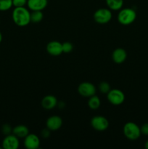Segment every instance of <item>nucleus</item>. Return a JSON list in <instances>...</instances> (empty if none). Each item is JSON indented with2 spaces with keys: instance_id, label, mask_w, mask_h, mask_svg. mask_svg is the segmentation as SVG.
Segmentation results:
<instances>
[{
  "instance_id": "obj_1",
  "label": "nucleus",
  "mask_w": 148,
  "mask_h": 149,
  "mask_svg": "<svg viewBox=\"0 0 148 149\" xmlns=\"http://www.w3.org/2000/svg\"><path fill=\"white\" fill-rule=\"evenodd\" d=\"M12 19L16 26L25 27L30 23V13L26 7H15L12 13Z\"/></svg>"
},
{
  "instance_id": "obj_2",
  "label": "nucleus",
  "mask_w": 148,
  "mask_h": 149,
  "mask_svg": "<svg viewBox=\"0 0 148 149\" xmlns=\"http://www.w3.org/2000/svg\"><path fill=\"white\" fill-rule=\"evenodd\" d=\"M136 18V13L132 8H122L119 10L117 20L123 26L132 24Z\"/></svg>"
},
{
  "instance_id": "obj_3",
  "label": "nucleus",
  "mask_w": 148,
  "mask_h": 149,
  "mask_svg": "<svg viewBox=\"0 0 148 149\" xmlns=\"http://www.w3.org/2000/svg\"><path fill=\"white\" fill-rule=\"evenodd\" d=\"M123 132L124 136L129 141H136L140 138V127L136 123L132 122H126L123 128Z\"/></svg>"
},
{
  "instance_id": "obj_4",
  "label": "nucleus",
  "mask_w": 148,
  "mask_h": 149,
  "mask_svg": "<svg viewBox=\"0 0 148 149\" xmlns=\"http://www.w3.org/2000/svg\"><path fill=\"white\" fill-rule=\"evenodd\" d=\"M94 21L99 24H107L111 20L113 17L111 10L109 8H100L94 13Z\"/></svg>"
},
{
  "instance_id": "obj_5",
  "label": "nucleus",
  "mask_w": 148,
  "mask_h": 149,
  "mask_svg": "<svg viewBox=\"0 0 148 149\" xmlns=\"http://www.w3.org/2000/svg\"><path fill=\"white\" fill-rule=\"evenodd\" d=\"M107 99L110 104L113 106H120L125 101V94L119 89H111L107 94Z\"/></svg>"
},
{
  "instance_id": "obj_6",
  "label": "nucleus",
  "mask_w": 148,
  "mask_h": 149,
  "mask_svg": "<svg viewBox=\"0 0 148 149\" xmlns=\"http://www.w3.org/2000/svg\"><path fill=\"white\" fill-rule=\"evenodd\" d=\"M91 127L98 132H104L109 127V121L106 117L100 115L94 116L90 121Z\"/></svg>"
},
{
  "instance_id": "obj_7",
  "label": "nucleus",
  "mask_w": 148,
  "mask_h": 149,
  "mask_svg": "<svg viewBox=\"0 0 148 149\" xmlns=\"http://www.w3.org/2000/svg\"><path fill=\"white\" fill-rule=\"evenodd\" d=\"M78 93L80 95L84 97H90L96 95L97 88L94 84L89 81H84L78 86Z\"/></svg>"
},
{
  "instance_id": "obj_8",
  "label": "nucleus",
  "mask_w": 148,
  "mask_h": 149,
  "mask_svg": "<svg viewBox=\"0 0 148 149\" xmlns=\"http://www.w3.org/2000/svg\"><path fill=\"white\" fill-rule=\"evenodd\" d=\"M20 146V140L14 134L5 135L1 142V147L4 149H17Z\"/></svg>"
},
{
  "instance_id": "obj_9",
  "label": "nucleus",
  "mask_w": 148,
  "mask_h": 149,
  "mask_svg": "<svg viewBox=\"0 0 148 149\" xmlns=\"http://www.w3.org/2000/svg\"><path fill=\"white\" fill-rule=\"evenodd\" d=\"M41 141L37 135L33 133H29L24 138L23 145L27 149H38L40 147Z\"/></svg>"
},
{
  "instance_id": "obj_10",
  "label": "nucleus",
  "mask_w": 148,
  "mask_h": 149,
  "mask_svg": "<svg viewBox=\"0 0 148 149\" xmlns=\"http://www.w3.org/2000/svg\"><path fill=\"white\" fill-rule=\"evenodd\" d=\"M63 124L62 119L59 116L54 115L51 116L46 119V126L51 131H57L60 129Z\"/></svg>"
},
{
  "instance_id": "obj_11",
  "label": "nucleus",
  "mask_w": 148,
  "mask_h": 149,
  "mask_svg": "<svg viewBox=\"0 0 148 149\" xmlns=\"http://www.w3.org/2000/svg\"><path fill=\"white\" fill-rule=\"evenodd\" d=\"M46 52L52 56H59L62 52V45L58 41H51L46 45Z\"/></svg>"
},
{
  "instance_id": "obj_12",
  "label": "nucleus",
  "mask_w": 148,
  "mask_h": 149,
  "mask_svg": "<svg viewBox=\"0 0 148 149\" xmlns=\"http://www.w3.org/2000/svg\"><path fill=\"white\" fill-rule=\"evenodd\" d=\"M58 100L55 95H48L44 96L41 100L42 108L45 110L50 111L55 109L57 106Z\"/></svg>"
},
{
  "instance_id": "obj_13",
  "label": "nucleus",
  "mask_w": 148,
  "mask_h": 149,
  "mask_svg": "<svg viewBox=\"0 0 148 149\" xmlns=\"http://www.w3.org/2000/svg\"><path fill=\"white\" fill-rule=\"evenodd\" d=\"M48 4V0H28L27 6L31 11H43Z\"/></svg>"
},
{
  "instance_id": "obj_14",
  "label": "nucleus",
  "mask_w": 148,
  "mask_h": 149,
  "mask_svg": "<svg viewBox=\"0 0 148 149\" xmlns=\"http://www.w3.org/2000/svg\"><path fill=\"white\" fill-rule=\"evenodd\" d=\"M112 59L115 63H123L127 59V52L123 48H116L112 53Z\"/></svg>"
},
{
  "instance_id": "obj_15",
  "label": "nucleus",
  "mask_w": 148,
  "mask_h": 149,
  "mask_svg": "<svg viewBox=\"0 0 148 149\" xmlns=\"http://www.w3.org/2000/svg\"><path fill=\"white\" fill-rule=\"evenodd\" d=\"M12 134H14L17 138L24 139L29 134V129L27 126L24 125H18L12 128Z\"/></svg>"
},
{
  "instance_id": "obj_16",
  "label": "nucleus",
  "mask_w": 148,
  "mask_h": 149,
  "mask_svg": "<svg viewBox=\"0 0 148 149\" xmlns=\"http://www.w3.org/2000/svg\"><path fill=\"white\" fill-rule=\"evenodd\" d=\"M107 8L113 11H119L123 8V0H105Z\"/></svg>"
},
{
  "instance_id": "obj_17",
  "label": "nucleus",
  "mask_w": 148,
  "mask_h": 149,
  "mask_svg": "<svg viewBox=\"0 0 148 149\" xmlns=\"http://www.w3.org/2000/svg\"><path fill=\"white\" fill-rule=\"evenodd\" d=\"M101 106V100L96 95L89 97L88 106L91 110H97Z\"/></svg>"
},
{
  "instance_id": "obj_18",
  "label": "nucleus",
  "mask_w": 148,
  "mask_h": 149,
  "mask_svg": "<svg viewBox=\"0 0 148 149\" xmlns=\"http://www.w3.org/2000/svg\"><path fill=\"white\" fill-rule=\"evenodd\" d=\"M44 18V14L42 11H32L30 13V23H39Z\"/></svg>"
},
{
  "instance_id": "obj_19",
  "label": "nucleus",
  "mask_w": 148,
  "mask_h": 149,
  "mask_svg": "<svg viewBox=\"0 0 148 149\" xmlns=\"http://www.w3.org/2000/svg\"><path fill=\"white\" fill-rule=\"evenodd\" d=\"M12 7V0H0V12L8 11Z\"/></svg>"
},
{
  "instance_id": "obj_20",
  "label": "nucleus",
  "mask_w": 148,
  "mask_h": 149,
  "mask_svg": "<svg viewBox=\"0 0 148 149\" xmlns=\"http://www.w3.org/2000/svg\"><path fill=\"white\" fill-rule=\"evenodd\" d=\"M98 90L102 94H106L109 93L111 88H110V85L108 82L107 81H101L98 85Z\"/></svg>"
},
{
  "instance_id": "obj_21",
  "label": "nucleus",
  "mask_w": 148,
  "mask_h": 149,
  "mask_svg": "<svg viewBox=\"0 0 148 149\" xmlns=\"http://www.w3.org/2000/svg\"><path fill=\"white\" fill-rule=\"evenodd\" d=\"M62 45V52L63 53H71L73 50V45L70 42H65Z\"/></svg>"
},
{
  "instance_id": "obj_22",
  "label": "nucleus",
  "mask_w": 148,
  "mask_h": 149,
  "mask_svg": "<svg viewBox=\"0 0 148 149\" xmlns=\"http://www.w3.org/2000/svg\"><path fill=\"white\" fill-rule=\"evenodd\" d=\"M1 132L4 135H10V134L12 133V127L10 124H4L1 127Z\"/></svg>"
},
{
  "instance_id": "obj_23",
  "label": "nucleus",
  "mask_w": 148,
  "mask_h": 149,
  "mask_svg": "<svg viewBox=\"0 0 148 149\" xmlns=\"http://www.w3.org/2000/svg\"><path fill=\"white\" fill-rule=\"evenodd\" d=\"M28 0H12L13 7H21L27 5Z\"/></svg>"
},
{
  "instance_id": "obj_24",
  "label": "nucleus",
  "mask_w": 148,
  "mask_h": 149,
  "mask_svg": "<svg viewBox=\"0 0 148 149\" xmlns=\"http://www.w3.org/2000/svg\"><path fill=\"white\" fill-rule=\"evenodd\" d=\"M51 132H52V131H51L50 130L48 129L47 127L44 128V129L42 130L41 132V136L43 138H44V139H47V138H49V137H50Z\"/></svg>"
},
{
  "instance_id": "obj_25",
  "label": "nucleus",
  "mask_w": 148,
  "mask_h": 149,
  "mask_svg": "<svg viewBox=\"0 0 148 149\" xmlns=\"http://www.w3.org/2000/svg\"><path fill=\"white\" fill-rule=\"evenodd\" d=\"M140 130L141 133L142 135L148 136V123H145L144 125H142L140 127Z\"/></svg>"
},
{
  "instance_id": "obj_26",
  "label": "nucleus",
  "mask_w": 148,
  "mask_h": 149,
  "mask_svg": "<svg viewBox=\"0 0 148 149\" xmlns=\"http://www.w3.org/2000/svg\"><path fill=\"white\" fill-rule=\"evenodd\" d=\"M65 106V103L64 102L60 101V102H58L57 103V107L59 108V109H63Z\"/></svg>"
},
{
  "instance_id": "obj_27",
  "label": "nucleus",
  "mask_w": 148,
  "mask_h": 149,
  "mask_svg": "<svg viewBox=\"0 0 148 149\" xmlns=\"http://www.w3.org/2000/svg\"><path fill=\"white\" fill-rule=\"evenodd\" d=\"M145 148L148 149V140H147V141H146V142H145Z\"/></svg>"
},
{
  "instance_id": "obj_28",
  "label": "nucleus",
  "mask_w": 148,
  "mask_h": 149,
  "mask_svg": "<svg viewBox=\"0 0 148 149\" xmlns=\"http://www.w3.org/2000/svg\"><path fill=\"white\" fill-rule=\"evenodd\" d=\"M2 39H3L2 33H1V31H0V43H1V42H2Z\"/></svg>"
},
{
  "instance_id": "obj_29",
  "label": "nucleus",
  "mask_w": 148,
  "mask_h": 149,
  "mask_svg": "<svg viewBox=\"0 0 148 149\" xmlns=\"http://www.w3.org/2000/svg\"><path fill=\"white\" fill-rule=\"evenodd\" d=\"M1 148H2V147H0V149H1Z\"/></svg>"
}]
</instances>
